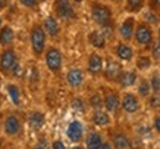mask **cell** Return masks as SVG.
Masks as SVG:
<instances>
[{
    "label": "cell",
    "instance_id": "obj_1",
    "mask_svg": "<svg viewBox=\"0 0 160 149\" xmlns=\"http://www.w3.org/2000/svg\"><path fill=\"white\" fill-rule=\"evenodd\" d=\"M132 41H134L137 47H150L151 43L154 41V30H153V27L148 25L147 22H144V21H137Z\"/></svg>",
    "mask_w": 160,
    "mask_h": 149
},
{
    "label": "cell",
    "instance_id": "obj_2",
    "mask_svg": "<svg viewBox=\"0 0 160 149\" xmlns=\"http://www.w3.org/2000/svg\"><path fill=\"white\" fill-rule=\"evenodd\" d=\"M29 43H31V50L35 58H41L47 47V34L40 24L32 25V28L29 31Z\"/></svg>",
    "mask_w": 160,
    "mask_h": 149
},
{
    "label": "cell",
    "instance_id": "obj_3",
    "mask_svg": "<svg viewBox=\"0 0 160 149\" xmlns=\"http://www.w3.org/2000/svg\"><path fill=\"white\" fill-rule=\"evenodd\" d=\"M91 19L98 27H106L113 24V10L109 5L102 2H92L91 3Z\"/></svg>",
    "mask_w": 160,
    "mask_h": 149
},
{
    "label": "cell",
    "instance_id": "obj_4",
    "mask_svg": "<svg viewBox=\"0 0 160 149\" xmlns=\"http://www.w3.org/2000/svg\"><path fill=\"white\" fill-rule=\"evenodd\" d=\"M44 61H46V65L49 68V71L58 74V72L62 71L63 68V53L59 50L58 47H46L44 50Z\"/></svg>",
    "mask_w": 160,
    "mask_h": 149
},
{
    "label": "cell",
    "instance_id": "obj_5",
    "mask_svg": "<svg viewBox=\"0 0 160 149\" xmlns=\"http://www.w3.org/2000/svg\"><path fill=\"white\" fill-rule=\"evenodd\" d=\"M121 109L126 114H137L141 109V99L137 93L125 91L121 96Z\"/></svg>",
    "mask_w": 160,
    "mask_h": 149
},
{
    "label": "cell",
    "instance_id": "obj_6",
    "mask_svg": "<svg viewBox=\"0 0 160 149\" xmlns=\"http://www.w3.org/2000/svg\"><path fill=\"white\" fill-rule=\"evenodd\" d=\"M54 16L58 19L62 21H69L73 19L77 14H75V9H73L72 3L69 0H54Z\"/></svg>",
    "mask_w": 160,
    "mask_h": 149
},
{
    "label": "cell",
    "instance_id": "obj_7",
    "mask_svg": "<svg viewBox=\"0 0 160 149\" xmlns=\"http://www.w3.org/2000/svg\"><path fill=\"white\" fill-rule=\"evenodd\" d=\"M18 63V53L12 47H5V50L0 53V72L9 74L12 68Z\"/></svg>",
    "mask_w": 160,
    "mask_h": 149
},
{
    "label": "cell",
    "instance_id": "obj_8",
    "mask_svg": "<svg viewBox=\"0 0 160 149\" xmlns=\"http://www.w3.org/2000/svg\"><path fill=\"white\" fill-rule=\"evenodd\" d=\"M103 108L109 114H116L121 109V96L116 90L113 89H106L103 93Z\"/></svg>",
    "mask_w": 160,
    "mask_h": 149
},
{
    "label": "cell",
    "instance_id": "obj_9",
    "mask_svg": "<svg viewBox=\"0 0 160 149\" xmlns=\"http://www.w3.org/2000/svg\"><path fill=\"white\" fill-rule=\"evenodd\" d=\"M135 24L137 19L135 16H128L121 22L119 28H118V36L121 37L122 41H126V43H131L132 37H134V31H135Z\"/></svg>",
    "mask_w": 160,
    "mask_h": 149
},
{
    "label": "cell",
    "instance_id": "obj_10",
    "mask_svg": "<svg viewBox=\"0 0 160 149\" xmlns=\"http://www.w3.org/2000/svg\"><path fill=\"white\" fill-rule=\"evenodd\" d=\"M3 131L9 137H18L22 131V123L21 118L15 114H9L3 121Z\"/></svg>",
    "mask_w": 160,
    "mask_h": 149
},
{
    "label": "cell",
    "instance_id": "obj_11",
    "mask_svg": "<svg viewBox=\"0 0 160 149\" xmlns=\"http://www.w3.org/2000/svg\"><path fill=\"white\" fill-rule=\"evenodd\" d=\"M123 69L122 68V62L121 61H115V59H109L106 63H104V68H103V77L107 83H116L118 77L121 71Z\"/></svg>",
    "mask_w": 160,
    "mask_h": 149
},
{
    "label": "cell",
    "instance_id": "obj_12",
    "mask_svg": "<svg viewBox=\"0 0 160 149\" xmlns=\"http://www.w3.org/2000/svg\"><path fill=\"white\" fill-rule=\"evenodd\" d=\"M115 56H116L121 62H131L135 58V49L131 43L126 41H119L115 46Z\"/></svg>",
    "mask_w": 160,
    "mask_h": 149
},
{
    "label": "cell",
    "instance_id": "obj_13",
    "mask_svg": "<svg viewBox=\"0 0 160 149\" xmlns=\"http://www.w3.org/2000/svg\"><path fill=\"white\" fill-rule=\"evenodd\" d=\"M84 135H85V130L81 121L73 120L71 121L66 127V137H68L72 143H79L84 140Z\"/></svg>",
    "mask_w": 160,
    "mask_h": 149
},
{
    "label": "cell",
    "instance_id": "obj_14",
    "mask_svg": "<svg viewBox=\"0 0 160 149\" xmlns=\"http://www.w3.org/2000/svg\"><path fill=\"white\" fill-rule=\"evenodd\" d=\"M103 68H104V59L100 53L94 52L88 56L87 61V71L94 75V77H98L103 74Z\"/></svg>",
    "mask_w": 160,
    "mask_h": 149
},
{
    "label": "cell",
    "instance_id": "obj_15",
    "mask_svg": "<svg viewBox=\"0 0 160 149\" xmlns=\"http://www.w3.org/2000/svg\"><path fill=\"white\" fill-rule=\"evenodd\" d=\"M110 143L115 149H131V137L123 130H115L110 135Z\"/></svg>",
    "mask_w": 160,
    "mask_h": 149
},
{
    "label": "cell",
    "instance_id": "obj_16",
    "mask_svg": "<svg viewBox=\"0 0 160 149\" xmlns=\"http://www.w3.org/2000/svg\"><path fill=\"white\" fill-rule=\"evenodd\" d=\"M138 81V74L135 69H122L116 83L121 89H131Z\"/></svg>",
    "mask_w": 160,
    "mask_h": 149
},
{
    "label": "cell",
    "instance_id": "obj_17",
    "mask_svg": "<svg viewBox=\"0 0 160 149\" xmlns=\"http://www.w3.org/2000/svg\"><path fill=\"white\" fill-rule=\"evenodd\" d=\"M66 81H68L69 87L79 89V87H82L84 81H85V74H84V71L81 68L73 67L66 72Z\"/></svg>",
    "mask_w": 160,
    "mask_h": 149
},
{
    "label": "cell",
    "instance_id": "obj_18",
    "mask_svg": "<svg viewBox=\"0 0 160 149\" xmlns=\"http://www.w3.org/2000/svg\"><path fill=\"white\" fill-rule=\"evenodd\" d=\"M43 30L46 31V34L49 36L50 39H58L59 34H60V24H59V21L56 16L53 15H49L43 22Z\"/></svg>",
    "mask_w": 160,
    "mask_h": 149
},
{
    "label": "cell",
    "instance_id": "obj_19",
    "mask_svg": "<svg viewBox=\"0 0 160 149\" xmlns=\"http://www.w3.org/2000/svg\"><path fill=\"white\" fill-rule=\"evenodd\" d=\"M91 123L96 127H107L112 124V117L106 109H92Z\"/></svg>",
    "mask_w": 160,
    "mask_h": 149
},
{
    "label": "cell",
    "instance_id": "obj_20",
    "mask_svg": "<svg viewBox=\"0 0 160 149\" xmlns=\"http://www.w3.org/2000/svg\"><path fill=\"white\" fill-rule=\"evenodd\" d=\"M88 43L97 50H103V49H106L107 40L100 30H92L88 33Z\"/></svg>",
    "mask_w": 160,
    "mask_h": 149
},
{
    "label": "cell",
    "instance_id": "obj_21",
    "mask_svg": "<svg viewBox=\"0 0 160 149\" xmlns=\"http://www.w3.org/2000/svg\"><path fill=\"white\" fill-rule=\"evenodd\" d=\"M46 124V115L41 111H32L28 114V125L32 130H41V127Z\"/></svg>",
    "mask_w": 160,
    "mask_h": 149
},
{
    "label": "cell",
    "instance_id": "obj_22",
    "mask_svg": "<svg viewBox=\"0 0 160 149\" xmlns=\"http://www.w3.org/2000/svg\"><path fill=\"white\" fill-rule=\"evenodd\" d=\"M15 40V31L10 25H2L0 28V46L10 47Z\"/></svg>",
    "mask_w": 160,
    "mask_h": 149
},
{
    "label": "cell",
    "instance_id": "obj_23",
    "mask_svg": "<svg viewBox=\"0 0 160 149\" xmlns=\"http://www.w3.org/2000/svg\"><path fill=\"white\" fill-rule=\"evenodd\" d=\"M104 142L103 135L98 131H90L85 136V149H98Z\"/></svg>",
    "mask_w": 160,
    "mask_h": 149
},
{
    "label": "cell",
    "instance_id": "obj_24",
    "mask_svg": "<svg viewBox=\"0 0 160 149\" xmlns=\"http://www.w3.org/2000/svg\"><path fill=\"white\" fill-rule=\"evenodd\" d=\"M151 93L153 91H151L150 81L147 78H140L137 81V95H138V97L140 99H148Z\"/></svg>",
    "mask_w": 160,
    "mask_h": 149
},
{
    "label": "cell",
    "instance_id": "obj_25",
    "mask_svg": "<svg viewBox=\"0 0 160 149\" xmlns=\"http://www.w3.org/2000/svg\"><path fill=\"white\" fill-rule=\"evenodd\" d=\"M146 5H147V0H126L125 10L132 15H135V14H140L141 10L146 8Z\"/></svg>",
    "mask_w": 160,
    "mask_h": 149
},
{
    "label": "cell",
    "instance_id": "obj_26",
    "mask_svg": "<svg viewBox=\"0 0 160 149\" xmlns=\"http://www.w3.org/2000/svg\"><path fill=\"white\" fill-rule=\"evenodd\" d=\"M151 65H153V59H151L150 55L142 53V55H138V56H137L135 67L138 71H147V69L151 68Z\"/></svg>",
    "mask_w": 160,
    "mask_h": 149
},
{
    "label": "cell",
    "instance_id": "obj_27",
    "mask_svg": "<svg viewBox=\"0 0 160 149\" xmlns=\"http://www.w3.org/2000/svg\"><path fill=\"white\" fill-rule=\"evenodd\" d=\"M8 95H9L10 101L13 102L16 106L21 105V91L18 89V86H15V84H8Z\"/></svg>",
    "mask_w": 160,
    "mask_h": 149
},
{
    "label": "cell",
    "instance_id": "obj_28",
    "mask_svg": "<svg viewBox=\"0 0 160 149\" xmlns=\"http://www.w3.org/2000/svg\"><path fill=\"white\" fill-rule=\"evenodd\" d=\"M144 22H147L148 25H159L160 24V15L159 12H156V10H151L148 9L144 14Z\"/></svg>",
    "mask_w": 160,
    "mask_h": 149
},
{
    "label": "cell",
    "instance_id": "obj_29",
    "mask_svg": "<svg viewBox=\"0 0 160 149\" xmlns=\"http://www.w3.org/2000/svg\"><path fill=\"white\" fill-rule=\"evenodd\" d=\"M88 105L91 106L92 109H102L103 108V96L100 93H92L90 99H88Z\"/></svg>",
    "mask_w": 160,
    "mask_h": 149
},
{
    "label": "cell",
    "instance_id": "obj_30",
    "mask_svg": "<svg viewBox=\"0 0 160 149\" xmlns=\"http://www.w3.org/2000/svg\"><path fill=\"white\" fill-rule=\"evenodd\" d=\"M150 56L153 61H156V62H159L160 61V41H153L150 46Z\"/></svg>",
    "mask_w": 160,
    "mask_h": 149
},
{
    "label": "cell",
    "instance_id": "obj_31",
    "mask_svg": "<svg viewBox=\"0 0 160 149\" xmlns=\"http://www.w3.org/2000/svg\"><path fill=\"white\" fill-rule=\"evenodd\" d=\"M72 109L77 111V112L84 114L85 109H87V105H85V102H84L81 97H73L72 99Z\"/></svg>",
    "mask_w": 160,
    "mask_h": 149
},
{
    "label": "cell",
    "instance_id": "obj_32",
    "mask_svg": "<svg viewBox=\"0 0 160 149\" xmlns=\"http://www.w3.org/2000/svg\"><path fill=\"white\" fill-rule=\"evenodd\" d=\"M150 86H151V91L153 93H157L160 91V74L159 72H153V75L150 77Z\"/></svg>",
    "mask_w": 160,
    "mask_h": 149
},
{
    "label": "cell",
    "instance_id": "obj_33",
    "mask_svg": "<svg viewBox=\"0 0 160 149\" xmlns=\"http://www.w3.org/2000/svg\"><path fill=\"white\" fill-rule=\"evenodd\" d=\"M148 101H150V106L153 109H159L160 108V91L151 93L150 97H148Z\"/></svg>",
    "mask_w": 160,
    "mask_h": 149
},
{
    "label": "cell",
    "instance_id": "obj_34",
    "mask_svg": "<svg viewBox=\"0 0 160 149\" xmlns=\"http://www.w3.org/2000/svg\"><path fill=\"white\" fill-rule=\"evenodd\" d=\"M24 8H28V9H35L38 6V0H18Z\"/></svg>",
    "mask_w": 160,
    "mask_h": 149
},
{
    "label": "cell",
    "instance_id": "obj_35",
    "mask_svg": "<svg viewBox=\"0 0 160 149\" xmlns=\"http://www.w3.org/2000/svg\"><path fill=\"white\" fill-rule=\"evenodd\" d=\"M148 9L160 14V0H148Z\"/></svg>",
    "mask_w": 160,
    "mask_h": 149
},
{
    "label": "cell",
    "instance_id": "obj_36",
    "mask_svg": "<svg viewBox=\"0 0 160 149\" xmlns=\"http://www.w3.org/2000/svg\"><path fill=\"white\" fill-rule=\"evenodd\" d=\"M153 129L157 135H160V114L154 115V118H153Z\"/></svg>",
    "mask_w": 160,
    "mask_h": 149
},
{
    "label": "cell",
    "instance_id": "obj_37",
    "mask_svg": "<svg viewBox=\"0 0 160 149\" xmlns=\"http://www.w3.org/2000/svg\"><path fill=\"white\" fill-rule=\"evenodd\" d=\"M52 149H68V148H66V145L63 143L62 140L56 139L52 142Z\"/></svg>",
    "mask_w": 160,
    "mask_h": 149
},
{
    "label": "cell",
    "instance_id": "obj_38",
    "mask_svg": "<svg viewBox=\"0 0 160 149\" xmlns=\"http://www.w3.org/2000/svg\"><path fill=\"white\" fill-rule=\"evenodd\" d=\"M10 72H12V75H13V77H18V75H21V72H22V68H21L19 62H18L13 68H12V71H10Z\"/></svg>",
    "mask_w": 160,
    "mask_h": 149
},
{
    "label": "cell",
    "instance_id": "obj_39",
    "mask_svg": "<svg viewBox=\"0 0 160 149\" xmlns=\"http://www.w3.org/2000/svg\"><path fill=\"white\" fill-rule=\"evenodd\" d=\"M98 149H115V148L112 146V143H110V142H106V140H104V142H103V143H102V146H100V148H98Z\"/></svg>",
    "mask_w": 160,
    "mask_h": 149
},
{
    "label": "cell",
    "instance_id": "obj_40",
    "mask_svg": "<svg viewBox=\"0 0 160 149\" xmlns=\"http://www.w3.org/2000/svg\"><path fill=\"white\" fill-rule=\"evenodd\" d=\"M8 5H9V0H0V12L3 9H6Z\"/></svg>",
    "mask_w": 160,
    "mask_h": 149
},
{
    "label": "cell",
    "instance_id": "obj_41",
    "mask_svg": "<svg viewBox=\"0 0 160 149\" xmlns=\"http://www.w3.org/2000/svg\"><path fill=\"white\" fill-rule=\"evenodd\" d=\"M72 149H85V146H81V145H75V146H72Z\"/></svg>",
    "mask_w": 160,
    "mask_h": 149
},
{
    "label": "cell",
    "instance_id": "obj_42",
    "mask_svg": "<svg viewBox=\"0 0 160 149\" xmlns=\"http://www.w3.org/2000/svg\"><path fill=\"white\" fill-rule=\"evenodd\" d=\"M157 41H160V27H159V30H157Z\"/></svg>",
    "mask_w": 160,
    "mask_h": 149
},
{
    "label": "cell",
    "instance_id": "obj_43",
    "mask_svg": "<svg viewBox=\"0 0 160 149\" xmlns=\"http://www.w3.org/2000/svg\"><path fill=\"white\" fill-rule=\"evenodd\" d=\"M32 149H46V148H44V146H40V145H37V146H34Z\"/></svg>",
    "mask_w": 160,
    "mask_h": 149
},
{
    "label": "cell",
    "instance_id": "obj_44",
    "mask_svg": "<svg viewBox=\"0 0 160 149\" xmlns=\"http://www.w3.org/2000/svg\"><path fill=\"white\" fill-rule=\"evenodd\" d=\"M2 25H3V18L0 16V28H2Z\"/></svg>",
    "mask_w": 160,
    "mask_h": 149
},
{
    "label": "cell",
    "instance_id": "obj_45",
    "mask_svg": "<svg viewBox=\"0 0 160 149\" xmlns=\"http://www.w3.org/2000/svg\"><path fill=\"white\" fill-rule=\"evenodd\" d=\"M73 2H77V3H81V2H84V0H73Z\"/></svg>",
    "mask_w": 160,
    "mask_h": 149
},
{
    "label": "cell",
    "instance_id": "obj_46",
    "mask_svg": "<svg viewBox=\"0 0 160 149\" xmlns=\"http://www.w3.org/2000/svg\"><path fill=\"white\" fill-rule=\"evenodd\" d=\"M0 86H2V78H0Z\"/></svg>",
    "mask_w": 160,
    "mask_h": 149
},
{
    "label": "cell",
    "instance_id": "obj_47",
    "mask_svg": "<svg viewBox=\"0 0 160 149\" xmlns=\"http://www.w3.org/2000/svg\"><path fill=\"white\" fill-rule=\"evenodd\" d=\"M8 149H16V148H8Z\"/></svg>",
    "mask_w": 160,
    "mask_h": 149
}]
</instances>
